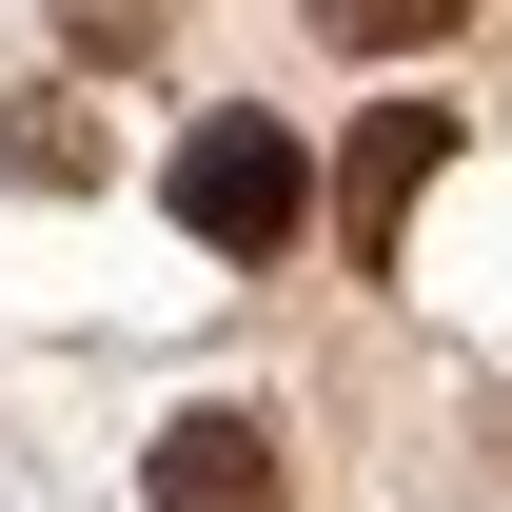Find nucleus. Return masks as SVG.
<instances>
[{
  "mask_svg": "<svg viewBox=\"0 0 512 512\" xmlns=\"http://www.w3.org/2000/svg\"><path fill=\"white\" fill-rule=\"evenodd\" d=\"M158 197H178V237H197V256H296V237L335 217V178L296 158V119H197Z\"/></svg>",
  "mask_w": 512,
  "mask_h": 512,
  "instance_id": "nucleus-1",
  "label": "nucleus"
},
{
  "mask_svg": "<svg viewBox=\"0 0 512 512\" xmlns=\"http://www.w3.org/2000/svg\"><path fill=\"white\" fill-rule=\"evenodd\" d=\"M138 512H296V453H276V414H237V394H197L178 434L138 453Z\"/></svg>",
  "mask_w": 512,
  "mask_h": 512,
  "instance_id": "nucleus-2",
  "label": "nucleus"
},
{
  "mask_svg": "<svg viewBox=\"0 0 512 512\" xmlns=\"http://www.w3.org/2000/svg\"><path fill=\"white\" fill-rule=\"evenodd\" d=\"M434 158H453V119H434V99H375V119H355V158H335V256H394V237H414Z\"/></svg>",
  "mask_w": 512,
  "mask_h": 512,
  "instance_id": "nucleus-3",
  "label": "nucleus"
},
{
  "mask_svg": "<svg viewBox=\"0 0 512 512\" xmlns=\"http://www.w3.org/2000/svg\"><path fill=\"white\" fill-rule=\"evenodd\" d=\"M473 0H316V40H355V60H414V40H453Z\"/></svg>",
  "mask_w": 512,
  "mask_h": 512,
  "instance_id": "nucleus-4",
  "label": "nucleus"
},
{
  "mask_svg": "<svg viewBox=\"0 0 512 512\" xmlns=\"http://www.w3.org/2000/svg\"><path fill=\"white\" fill-rule=\"evenodd\" d=\"M0 158H20L40 197H79V178H99V119H79V99H20V138H0Z\"/></svg>",
  "mask_w": 512,
  "mask_h": 512,
  "instance_id": "nucleus-5",
  "label": "nucleus"
},
{
  "mask_svg": "<svg viewBox=\"0 0 512 512\" xmlns=\"http://www.w3.org/2000/svg\"><path fill=\"white\" fill-rule=\"evenodd\" d=\"M158 20H178V0H60V40H79V60H138Z\"/></svg>",
  "mask_w": 512,
  "mask_h": 512,
  "instance_id": "nucleus-6",
  "label": "nucleus"
}]
</instances>
